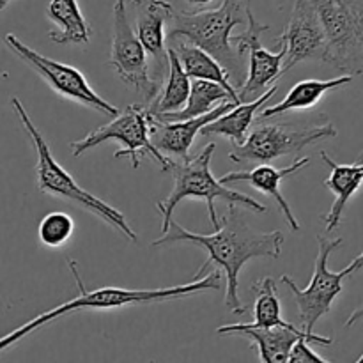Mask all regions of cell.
<instances>
[{"mask_svg":"<svg viewBox=\"0 0 363 363\" xmlns=\"http://www.w3.org/2000/svg\"><path fill=\"white\" fill-rule=\"evenodd\" d=\"M174 243H194L208 252V259L194 279H202L209 264L225 273V305L233 314H247V307L240 300V273L248 261L257 257L279 259L284 247L282 230L257 233L245 222L238 204H229V211L222 218V225L213 234L190 233L177 222H170L169 230L152 241V247Z\"/></svg>","mask_w":363,"mask_h":363,"instance_id":"6da1fadb","label":"cell"},{"mask_svg":"<svg viewBox=\"0 0 363 363\" xmlns=\"http://www.w3.org/2000/svg\"><path fill=\"white\" fill-rule=\"evenodd\" d=\"M67 266H69L71 273H73L74 280H77V286L80 294H78L74 300L66 301V303L59 305V307L52 308V311H46L43 314L35 315L34 319H30L28 323H25L23 326H20L14 332L7 333L2 340H0V351H6L7 347H11L13 344H16L18 340H21L23 337L30 335L35 330H39L41 326L48 325V323L55 321V319L64 318L67 314H73V312L80 311H110V308H121L128 307V305H144V303H158V301H169V300H177V298H186L191 294L197 293H208V291H218L222 287L220 284V272L208 273L202 279H194L191 282L183 284V286H174V287H162V289H124V287H99V289L87 291L82 284L80 275H78V269L74 261L67 259Z\"/></svg>","mask_w":363,"mask_h":363,"instance_id":"7a4b0ae2","label":"cell"},{"mask_svg":"<svg viewBox=\"0 0 363 363\" xmlns=\"http://www.w3.org/2000/svg\"><path fill=\"white\" fill-rule=\"evenodd\" d=\"M248 20V7L240 0H222L216 9L183 13L176 11L170 20V39H186L211 53L229 73L234 87H241L243 53L234 46L233 28Z\"/></svg>","mask_w":363,"mask_h":363,"instance_id":"3957f363","label":"cell"},{"mask_svg":"<svg viewBox=\"0 0 363 363\" xmlns=\"http://www.w3.org/2000/svg\"><path fill=\"white\" fill-rule=\"evenodd\" d=\"M11 105H13L14 113H16L18 119H20L25 133L30 138L35 152H38L35 179H38L39 191L73 202L74 206L85 209V211H89L91 215L98 216L99 220H103V222L108 223L110 227L119 230V233L123 234V236H126L128 240L137 243L138 238L137 234H135V230L131 229L130 223H128L126 216L121 211H117L113 206L106 204L105 201H101L99 197L92 195L91 191L84 190V188L74 181V177L71 176L55 158H53L52 149L46 144L45 137H43L41 131L38 130V126L32 123L30 116H28V112L25 110V106L21 105L20 99L13 98L11 99Z\"/></svg>","mask_w":363,"mask_h":363,"instance_id":"277c9868","label":"cell"},{"mask_svg":"<svg viewBox=\"0 0 363 363\" xmlns=\"http://www.w3.org/2000/svg\"><path fill=\"white\" fill-rule=\"evenodd\" d=\"M216 144H208L197 156L186 158L181 163L172 162L170 172L174 176V188L167 201L158 202L156 208L163 215L162 234L169 230L170 222H172V213L177 206L186 199H201L206 202L209 213V222L213 223V229H220V220L216 215L215 202L225 201L227 204H238L241 208H247L254 213H266L268 208L255 199L241 194L238 190H229L227 184L216 179L211 172V158L215 155Z\"/></svg>","mask_w":363,"mask_h":363,"instance_id":"5b68a950","label":"cell"},{"mask_svg":"<svg viewBox=\"0 0 363 363\" xmlns=\"http://www.w3.org/2000/svg\"><path fill=\"white\" fill-rule=\"evenodd\" d=\"M151 123L152 113L149 106L144 105H130L124 110H121L119 116L112 117L108 124L96 128L91 133L85 135L80 140H74L69 144L71 155L80 156L89 149H94L96 145L103 142L116 140L121 144L119 151L113 155V158H130L133 169L140 167V155L151 156L152 160L160 163L163 172L170 170L174 160L163 155L151 140Z\"/></svg>","mask_w":363,"mask_h":363,"instance_id":"8992f818","label":"cell"},{"mask_svg":"<svg viewBox=\"0 0 363 363\" xmlns=\"http://www.w3.org/2000/svg\"><path fill=\"white\" fill-rule=\"evenodd\" d=\"M257 121L259 124L252 128L247 140L234 145L229 152V160L234 163H272L282 156L296 155L308 145L337 137V128L328 119L301 128Z\"/></svg>","mask_w":363,"mask_h":363,"instance_id":"52a82bcc","label":"cell"},{"mask_svg":"<svg viewBox=\"0 0 363 363\" xmlns=\"http://www.w3.org/2000/svg\"><path fill=\"white\" fill-rule=\"evenodd\" d=\"M328 35L326 64L363 74V0H312Z\"/></svg>","mask_w":363,"mask_h":363,"instance_id":"ba28073f","label":"cell"},{"mask_svg":"<svg viewBox=\"0 0 363 363\" xmlns=\"http://www.w3.org/2000/svg\"><path fill=\"white\" fill-rule=\"evenodd\" d=\"M4 43H6L7 48H9L21 62H25L30 69L35 71V73L50 85V89H52L53 92H57V94L62 96V98L78 103V105H84L87 106V108L96 110V112L103 113V116H119L121 110L117 108V106H113L112 103L106 101L105 98H101V96L89 85L87 78H85V74L82 73L80 69L35 52L34 48L25 45V43L21 41V39H18L14 34H6Z\"/></svg>","mask_w":363,"mask_h":363,"instance_id":"9c48e42d","label":"cell"},{"mask_svg":"<svg viewBox=\"0 0 363 363\" xmlns=\"http://www.w3.org/2000/svg\"><path fill=\"white\" fill-rule=\"evenodd\" d=\"M112 14L113 30L108 64L124 84L142 94L145 103H151L160 94L163 85L151 77L149 55L138 39L135 27L128 20L126 2L116 0Z\"/></svg>","mask_w":363,"mask_h":363,"instance_id":"30bf717a","label":"cell"},{"mask_svg":"<svg viewBox=\"0 0 363 363\" xmlns=\"http://www.w3.org/2000/svg\"><path fill=\"white\" fill-rule=\"evenodd\" d=\"M342 238L328 240L325 236H318V257H315L314 275L311 284L305 289H300L298 284L289 275L280 277V282L289 287L298 307L301 326L305 332L314 333V326L323 315L332 312V305L335 298L342 293V280L346 279V272H332L328 268V259L335 248L342 245Z\"/></svg>","mask_w":363,"mask_h":363,"instance_id":"8fae6325","label":"cell"},{"mask_svg":"<svg viewBox=\"0 0 363 363\" xmlns=\"http://www.w3.org/2000/svg\"><path fill=\"white\" fill-rule=\"evenodd\" d=\"M275 43L286 48L284 73L305 60L326 62L328 35L312 0H294L289 23Z\"/></svg>","mask_w":363,"mask_h":363,"instance_id":"7c38bea8","label":"cell"},{"mask_svg":"<svg viewBox=\"0 0 363 363\" xmlns=\"http://www.w3.org/2000/svg\"><path fill=\"white\" fill-rule=\"evenodd\" d=\"M269 30V25L261 23L254 16L248 7L247 28L240 35H233V43L241 53L248 52V77L240 87L241 103H248L264 94L269 85L279 80L284 74V60H286V48H280L279 53L266 50L261 43L262 32Z\"/></svg>","mask_w":363,"mask_h":363,"instance_id":"4fadbf2b","label":"cell"},{"mask_svg":"<svg viewBox=\"0 0 363 363\" xmlns=\"http://www.w3.org/2000/svg\"><path fill=\"white\" fill-rule=\"evenodd\" d=\"M131 9L135 16V32L149 55L151 77L163 85L170 69L167 46L169 32H165V27L170 23L176 9L167 0H131Z\"/></svg>","mask_w":363,"mask_h":363,"instance_id":"5bb4252c","label":"cell"},{"mask_svg":"<svg viewBox=\"0 0 363 363\" xmlns=\"http://www.w3.org/2000/svg\"><path fill=\"white\" fill-rule=\"evenodd\" d=\"M216 332L220 335H236L252 340L259 351V360L262 363H289V354L294 344L300 339H307L311 342L328 346L332 344L330 337H319L315 333H308L305 330H298L296 326H272L261 328L254 323H234V325L220 326Z\"/></svg>","mask_w":363,"mask_h":363,"instance_id":"9a60e30c","label":"cell"},{"mask_svg":"<svg viewBox=\"0 0 363 363\" xmlns=\"http://www.w3.org/2000/svg\"><path fill=\"white\" fill-rule=\"evenodd\" d=\"M240 103L233 101V99H225L220 105L215 106L209 113L201 117H194L188 121H160L152 116L151 123V140L160 151L165 156H179L181 160L190 158V147L194 144L195 137L202 131V128L208 126L209 123L222 117L223 113L229 112Z\"/></svg>","mask_w":363,"mask_h":363,"instance_id":"2e32d148","label":"cell"},{"mask_svg":"<svg viewBox=\"0 0 363 363\" xmlns=\"http://www.w3.org/2000/svg\"><path fill=\"white\" fill-rule=\"evenodd\" d=\"M308 165H311V158H308V156L296 160V162H293L287 167H282V169H275V167L268 165V163H261V165L254 167L252 170H240V172L225 174V176L220 177V181H222L223 184L248 183L254 190L273 197L277 204H279L287 225L291 227V230L298 233V230H300V223H298V218L294 216L289 202L286 201V197H284L282 191H280V184H282V181L286 179V177L294 176V174L300 172V170L307 169Z\"/></svg>","mask_w":363,"mask_h":363,"instance_id":"e0dca14e","label":"cell"},{"mask_svg":"<svg viewBox=\"0 0 363 363\" xmlns=\"http://www.w3.org/2000/svg\"><path fill=\"white\" fill-rule=\"evenodd\" d=\"M321 158L332 169V174L325 179V186L335 195V202L330 208V211L321 216L325 220L326 233H332V230H335L342 223L344 209H346L347 202L362 188L363 160H358L357 163H339L326 151H321Z\"/></svg>","mask_w":363,"mask_h":363,"instance_id":"ac0fdd59","label":"cell"},{"mask_svg":"<svg viewBox=\"0 0 363 363\" xmlns=\"http://www.w3.org/2000/svg\"><path fill=\"white\" fill-rule=\"evenodd\" d=\"M277 91H279V85L275 84L264 94L254 99V101L240 103V105L230 108L227 113H223L222 117H218L216 121L209 123L208 126L202 128L201 135H206V137L218 135V137H223L233 142V145L243 144L248 138V133H250V128L254 124L255 116H257V110L261 106H266V103L275 96Z\"/></svg>","mask_w":363,"mask_h":363,"instance_id":"d6986e66","label":"cell"},{"mask_svg":"<svg viewBox=\"0 0 363 363\" xmlns=\"http://www.w3.org/2000/svg\"><path fill=\"white\" fill-rule=\"evenodd\" d=\"M169 46H172V48L176 50L184 71H186V74L191 80H194V78H201V80L216 82V84L223 85V87L230 92L234 101L241 103L238 89L234 87L233 82H230L229 73H227L225 67H223L211 53H208L206 50H202L201 46L194 45V43L181 38L170 39Z\"/></svg>","mask_w":363,"mask_h":363,"instance_id":"ffe728a7","label":"cell"},{"mask_svg":"<svg viewBox=\"0 0 363 363\" xmlns=\"http://www.w3.org/2000/svg\"><path fill=\"white\" fill-rule=\"evenodd\" d=\"M353 78V74H342V77L332 78V80H312V78H308V80L298 82L296 85L291 87V91L287 92L282 101L272 106H264L259 119H272V117L284 116V113L294 112V110L312 108L321 101L323 96L335 91V89L344 87V85H350Z\"/></svg>","mask_w":363,"mask_h":363,"instance_id":"44dd1931","label":"cell"},{"mask_svg":"<svg viewBox=\"0 0 363 363\" xmlns=\"http://www.w3.org/2000/svg\"><path fill=\"white\" fill-rule=\"evenodd\" d=\"M46 16L57 25L48 32V38L57 45H87L91 41L92 28L82 14L77 0H50Z\"/></svg>","mask_w":363,"mask_h":363,"instance_id":"7402d4cb","label":"cell"},{"mask_svg":"<svg viewBox=\"0 0 363 363\" xmlns=\"http://www.w3.org/2000/svg\"><path fill=\"white\" fill-rule=\"evenodd\" d=\"M170 69L160 94L149 103L152 116H162L169 112H179L188 103L191 92V78L184 71L179 55L172 46H169Z\"/></svg>","mask_w":363,"mask_h":363,"instance_id":"603a6c76","label":"cell"},{"mask_svg":"<svg viewBox=\"0 0 363 363\" xmlns=\"http://www.w3.org/2000/svg\"><path fill=\"white\" fill-rule=\"evenodd\" d=\"M225 99H233V96H230V92L223 85L216 84V82L194 78L191 80L190 98H188L184 108L179 110V112H169L155 117L160 121H170V123H174V121H188L194 119V117L206 116V113L215 110V106L225 101Z\"/></svg>","mask_w":363,"mask_h":363,"instance_id":"cb8c5ba5","label":"cell"},{"mask_svg":"<svg viewBox=\"0 0 363 363\" xmlns=\"http://www.w3.org/2000/svg\"><path fill=\"white\" fill-rule=\"evenodd\" d=\"M257 298L254 303V325L261 328H272V326H294L282 318V305L277 296L275 280L266 277L257 280L252 286Z\"/></svg>","mask_w":363,"mask_h":363,"instance_id":"d4e9b609","label":"cell"},{"mask_svg":"<svg viewBox=\"0 0 363 363\" xmlns=\"http://www.w3.org/2000/svg\"><path fill=\"white\" fill-rule=\"evenodd\" d=\"M74 233V222L67 213L53 211L41 220L38 229L39 241L46 248H60L71 240Z\"/></svg>","mask_w":363,"mask_h":363,"instance_id":"484cf974","label":"cell"},{"mask_svg":"<svg viewBox=\"0 0 363 363\" xmlns=\"http://www.w3.org/2000/svg\"><path fill=\"white\" fill-rule=\"evenodd\" d=\"M311 340L300 339L293 346L289 354V363H328L323 357H319L314 350H311Z\"/></svg>","mask_w":363,"mask_h":363,"instance_id":"4316f807","label":"cell"},{"mask_svg":"<svg viewBox=\"0 0 363 363\" xmlns=\"http://www.w3.org/2000/svg\"><path fill=\"white\" fill-rule=\"evenodd\" d=\"M360 269H363V252H362L360 255H358L357 259H353V261L350 262V266H347V268L344 269V272H346L347 277H353L354 273L360 272Z\"/></svg>","mask_w":363,"mask_h":363,"instance_id":"83f0119b","label":"cell"},{"mask_svg":"<svg viewBox=\"0 0 363 363\" xmlns=\"http://www.w3.org/2000/svg\"><path fill=\"white\" fill-rule=\"evenodd\" d=\"M362 319H363V305H362V307H358L354 312H351V315L347 318V321H346V328L357 325V323L362 321ZM358 363H363V354L360 357V360H358Z\"/></svg>","mask_w":363,"mask_h":363,"instance_id":"f1b7e54d","label":"cell"},{"mask_svg":"<svg viewBox=\"0 0 363 363\" xmlns=\"http://www.w3.org/2000/svg\"><path fill=\"white\" fill-rule=\"evenodd\" d=\"M190 6H208V4L215 2V0H186Z\"/></svg>","mask_w":363,"mask_h":363,"instance_id":"f546056e","label":"cell"},{"mask_svg":"<svg viewBox=\"0 0 363 363\" xmlns=\"http://www.w3.org/2000/svg\"><path fill=\"white\" fill-rule=\"evenodd\" d=\"M11 2H13V0H0V9H6Z\"/></svg>","mask_w":363,"mask_h":363,"instance_id":"4dcf8cb0","label":"cell"}]
</instances>
